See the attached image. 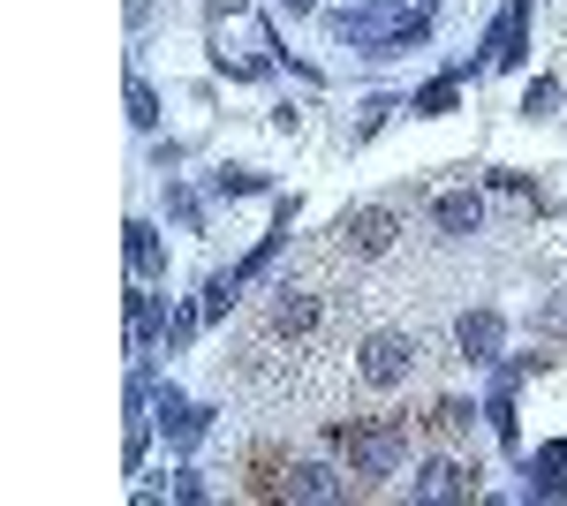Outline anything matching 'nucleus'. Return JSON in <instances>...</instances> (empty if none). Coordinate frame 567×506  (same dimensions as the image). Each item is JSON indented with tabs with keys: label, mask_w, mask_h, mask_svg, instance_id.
Instances as JSON below:
<instances>
[{
	"label": "nucleus",
	"mask_w": 567,
	"mask_h": 506,
	"mask_svg": "<svg viewBox=\"0 0 567 506\" xmlns=\"http://www.w3.org/2000/svg\"><path fill=\"white\" fill-rule=\"evenodd\" d=\"M424 31H432L424 8H379V0H363L355 16H349V8L333 16V39H341V45H416Z\"/></svg>",
	"instance_id": "f257e3e1"
},
{
	"label": "nucleus",
	"mask_w": 567,
	"mask_h": 506,
	"mask_svg": "<svg viewBox=\"0 0 567 506\" xmlns=\"http://www.w3.org/2000/svg\"><path fill=\"white\" fill-rule=\"evenodd\" d=\"M355 371H363V385H379V393L409 385V371H416V340L409 333H371L363 355H355Z\"/></svg>",
	"instance_id": "f03ea898"
},
{
	"label": "nucleus",
	"mask_w": 567,
	"mask_h": 506,
	"mask_svg": "<svg viewBox=\"0 0 567 506\" xmlns=\"http://www.w3.org/2000/svg\"><path fill=\"white\" fill-rule=\"evenodd\" d=\"M401 454H409V431H401V423H363V431H349V468L355 476H393Z\"/></svg>",
	"instance_id": "7ed1b4c3"
},
{
	"label": "nucleus",
	"mask_w": 567,
	"mask_h": 506,
	"mask_svg": "<svg viewBox=\"0 0 567 506\" xmlns=\"http://www.w3.org/2000/svg\"><path fill=\"white\" fill-rule=\"evenodd\" d=\"M393 211L386 205H355L349 219H341V250H355V257H386L393 250Z\"/></svg>",
	"instance_id": "20e7f679"
},
{
	"label": "nucleus",
	"mask_w": 567,
	"mask_h": 506,
	"mask_svg": "<svg viewBox=\"0 0 567 506\" xmlns=\"http://www.w3.org/2000/svg\"><path fill=\"white\" fill-rule=\"evenodd\" d=\"M523 53H529V0H507L499 23H492V39H484V61L492 69H523Z\"/></svg>",
	"instance_id": "39448f33"
},
{
	"label": "nucleus",
	"mask_w": 567,
	"mask_h": 506,
	"mask_svg": "<svg viewBox=\"0 0 567 506\" xmlns=\"http://www.w3.org/2000/svg\"><path fill=\"white\" fill-rule=\"evenodd\" d=\"M454 348H462L470 363H499V348H507V318H499V310H462Z\"/></svg>",
	"instance_id": "423d86ee"
},
{
	"label": "nucleus",
	"mask_w": 567,
	"mask_h": 506,
	"mask_svg": "<svg viewBox=\"0 0 567 506\" xmlns=\"http://www.w3.org/2000/svg\"><path fill=\"white\" fill-rule=\"evenodd\" d=\"M432 219H439V235L462 242V235H477V227H484V197H477V189H446V197L432 205Z\"/></svg>",
	"instance_id": "0eeeda50"
},
{
	"label": "nucleus",
	"mask_w": 567,
	"mask_h": 506,
	"mask_svg": "<svg viewBox=\"0 0 567 506\" xmlns=\"http://www.w3.org/2000/svg\"><path fill=\"white\" fill-rule=\"evenodd\" d=\"M409 499H470V476L454 462H424L409 476Z\"/></svg>",
	"instance_id": "6e6552de"
},
{
	"label": "nucleus",
	"mask_w": 567,
	"mask_h": 506,
	"mask_svg": "<svg viewBox=\"0 0 567 506\" xmlns=\"http://www.w3.org/2000/svg\"><path fill=\"white\" fill-rule=\"evenodd\" d=\"M130 272H136V280H159V272H167L159 227H144V219H130Z\"/></svg>",
	"instance_id": "1a4fd4ad"
},
{
	"label": "nucleus",
	"mask_w": 567,
	"mask_h": 506,
	"mask_svg": "<svg viewBox=\"0 0 567 506\" xmlns=\"http://www.w3.org/2000/svg\"><path fill=\"white\" fill-rule=\"evenodd\" d=\"M288 492H296V499H341V476L326 462H296L288 468Z\"/></svg>",
	"instance_id": "9d476101"
},
{
	"label": "nucleus",
	"mask_w": 567,
	"mask_h": 506,
	"mask_svg": "<svg viewBox=\"0 0 567 506\" xmlns=\"http://www.w3.org/2000/svg\"><path fill=\"white\" fill-rule=\"evenodd\" d=\"M152 340H159V296H144V288H136V296H130V348L144 355Z\"/></svg>",
	"instance_id": "9b49d317"
},
{
	"label": "nucleus",
	"mask_w": 567,
	"mask_h": 506,
	"mask_svg": "<svg viewBox=\"0 0 567 506\" xmlns=\"http://www.w3.org/2000/svg\"><path fill=\"white\" fill-rule=\"evenodd\" d=\"M310 326H318V302L280 288V302H272V333H310Z\"/></svg>",
	"instance_id": "f8f14e48"
},
{
	"label": "nucleus",
	"mask_w": 567,
	"mask_h": 506,
	"mask_svg": "<svg viewBox=\"0 0 567 506\" xmlns=\"http://www.w3.org/2000/svg\"><path fill=\"white\" fill-rule=\"evenodd\" d=\"M159 423H167L175 438H197V431H205V409H189L182 393H159Z\"/></svg>",
	"instance_id": "ddd939ff"
},
{
	"label": "nucleus",
	"mask_w": 567,
	"mask_h": 506,
	"mask_svg": "<svg viewBox=\"0 0 567 506\" xmlns=\"http://www.w3.org/2000/svg\"><path fill=\"white\" fill-rule=\"evenodd\" d=\"M537 492L545 499H567V446H545L537 454Z\"/></svg>",
	"instance_id": "4468645a"
},
{
	"label": "nucleus",
	"mask_w": 567,
	"mask_h": 506,
	"mask_svg": "<svg viewBox=\"0 0 567 506\" xmlns=\"http://www.w3.org/2000/svg\"><path fill=\"white\" fill-rule=\"evenodd\" d=\"M454 99H462V84H454V76H439V84L416 91V114H454Z\"/></svg>",
	"instance_id": "2eb2a0df"
},
{
	"label": "nucleus",
	"mask_w": 567,
	"mask_h": 506,
	"mask_svg": "<svg viewBox=\"0 0 567 506\" xmlns=\"http://www.w3.org/2000/svg\"><path fill=\"white\" fill-rule=\"evenodd\" d=\"M130 122H136V128H159V91L144 84V76L130 84Z\"/></svg>",
	"instance_id": "dca6fc26"
},
{
	"label": "nucleus",
	"mask_w": 567,
	"mask_h": 506,
	"mask_svg": "<svg viewBox=\"0 0 567 506\" xmlns=\"http://www.w3.org/2000/svg\"><path fill=\"white\" fill-rule=\"evenodd\" d=\"M553 106H560V84H553V76H537V84L523 91V114L537 122V114H553Z\"/></svg>",
	"instance_id": "f3484780"
},
{
	"label": "nucleus",
	"mask_w": 567,
	"mask_h": 506,
	"mask_svg": "<svg viewBox=\"0 0 567 506\" xmlns=\"http://www.w3.org/2000/svg\"><path fill=\"white\" fill-rule=\"evenodd\" d=\"M219 189H227V197H250V189H265V182L250 167H227V174H219Z\"/></svg>",
	"instance_id": "a211bd4d"
},
{
	"label": "nucleus",
	"mask_w": 567,
	"mask_h": 506,
	"mask_svg": "<svg viewBox=\"0 0 567 506\" xmlns=\"http://www.w3.org/2000/svg\"><path fill=\"white\" fill-rule=\"evenodd\" d=\"M537 326H545V333H567V302H545V310H537Z\"/></svg>",
	"instance_id": "6ab92c4d"
},
{
	"label": "nucleus",
	"mask_w": 567,
	"mask_h": 506,
	"mask_svg": "<svg viewBox=\"0 0 567 506\" xmlns=\"http://www.w3.org/2000/svg\"><path fill=\"white\" fill-rule=\"evenodd\" d=\"M288 16H310V0H288Z\"/></svg>",
	"instance_id": "aec40b11"
}]
</instances>
